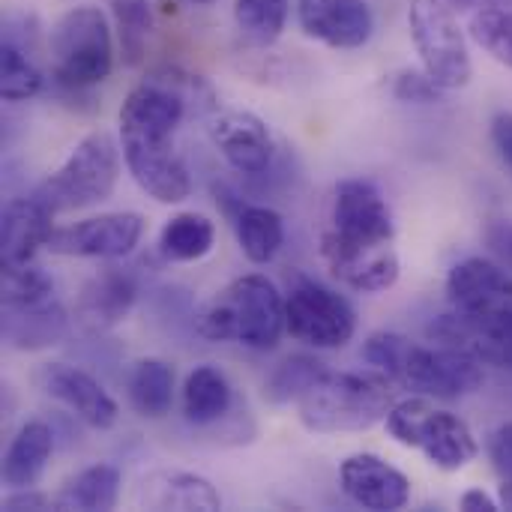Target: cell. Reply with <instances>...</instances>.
Returning <instances> with one entry per match:
<instances>
[{
	"label": "cell",
	"instance_id": "obj_1",
	"mask_svg": "<svg viewBox=\"0 0 512 512\" xmlns=\"http://www.w3.org/2000/svg\"><path fill=\"white\" fill-rule=\"evenodd\" d=\"M195 102L213 105V93L198 75L177 66L153 69L123 99L120 144L126 168L159 204H180L192 195V177L174 147V132Z\"/></svg>",
	"mask_w": 512,
	"mask_h": 512
},
{
	"label": "cell",
	"instance_id": "obj_2",
	"mask_svg": "<svg viewBox=\"0 0 512 512\" xmlns=\"http://www.w3.org/2000/svg\"><path fill=\"white\" fill-rule=\"evenodd\" d=\"M393 240V210L378 186L342 180L333 192L330 228L321 234V258L330 273L360 294L393 288L402 273Z\"/></svg>",
	"mask_w": 512,
	"mask_h": 512
},
{
	"label": "cell",
	"instance_id": "obj_3",
	"mask_svg": "<svg viewBox=\"0 0 512 512\" xmlns=\"http://www.w3.org/2000/svg\"><path fill=\"white\" fill-rule=\"evenodd\" d=\"M363 360L393 384L432 399H462L486 381L477 357L447 345L426 348L399 333H372L363 345Z\"/></svg>",
	"mask_w": 512,
	"mask_h": 512
},
{
	"label": "cell",
	"instance_id": "obj_4",
	"mask_svg": "<svg viewBox=\"0 0 512 512\" xmlns=\"http://www.w3.org/2000/svg\"><path fill=\"white\" fill-rule=\"evenodd\" d=\"M195 327L210 342H237L252 351H270L285 333V297L267 276L249 273L210 297L201 306Z\"/></svg>",
	"mask_w": 512,
	"mask_h": 512
},
{
	"label": "cell",
	"instance_id": "obj_5",
	"mask_svg": "<svg viewBox=\"0 0 512 512\" xmlns=\"http://www.w3.org/2000/svg\"><path fill=\"white\" fill-rule=\"evenodd\" d=\"M396 405L393 381L363 372H324L297 402L300 423L318 435L366 432L387 420Z\"/></svg>",
	"mask_w": 512,
	"mask_h": 512
},
{
	"label": "cell",
	"instance_id": "obj_6",
	"mask_svg": "<svg viewBox=\"0 0 512 512\" xmlns=\"http://www.w3.org/2000/svg\"><path fill=\"white\" fill-rule=\"evenodd\" d=\"M51 78L66 93H84L102 84L114 69V33L99 6H75L63 12L48 36Z\"/></svg>",
	"mask_w": 512,
	"mask_h": 512
},
{
	"label": "cell",
	"instance_id": "obj_7",
	"mask_svg": "<svg viewBox=\"0 0 512 512\" xmlns=\"http://www.w3.org/2000/svg\"><path fill=\"white\" fill-rule=\"evenodd\" d=\"M447 300L495 342V366L512 369V273L489 258H465L447 276Z\"/></svg>",
	"mask_w": 512,
	"mask_h": 512
},
{
	"label": "cell",
	"instance_id": "obj_8",
	"mask_svg": "<svg viewBox=\"0 0 512 512\" xmlns=\"http://www.w3.org/2000/svg\"><path fill=\"white\" fill-rule=\"evenodd\" d=\"M117 177L120 147L108 129H96L72 147L66 162L48 174L33 195L42 198L54 213L84 210L111 198Z\"/></svg>",
	"mask_w": 512,
	"mask_h": 512
},
{
	"label": "cell",
	"instance_id": "obj_9",
	"mask_svg": "<svg viewBox=\"0 0 512 512\" xmlns=\"http://www.w3.org/2000/svg\"><path fill=\"white\" fill-rule=\"evenodd\" d=\"M384 423L399 444L420 450L438 471H462L480 453L471 426L462 417L429 405L426 399L396 402Z\"/></svg>",
	"mask_w": 512,
	"mask_h": 512
},
{
	"label": "cell",
	"instance_id": "obj_10",
	"mask_svg": "<svg viewBox=\"0 0 512 512\" xmlns=\"http://www.w3.org/2000/svg\"><path fill=\"white\" fill-rule=\"evenodd\" d=\"M408 27L423 69L444 90L468 87L474 75L465 30L459 27L447 0H411Z\"/></svg>",
	"mask_w": 512,
	"mask_h": 512
},
{
	"label": "cell",
	"instance_id": "obj_11",
	"mask_svg": "<svg viewBox=\"0 0 512 512\" xmlns=\"http://www.w3.org/2000/svg\"><path fill=\"white\" fill-rule=\"evenodd\" d=\"M285 330L321 351L345 348L357 333V312L333 288L300 279L285 297Z\"/></svg>",
	"mask_w": 512,
	"mask_h": 512
},
{
	"label": "cell",
	"instance_id": "obj_12",
	"mask_svg": "<svg viewBox=\"0 0 512 512\" xmlns=\"http://www.w3.org/2000/svg\"><path fill=\"white\" fill-rule=\"evenodd\" d=\"M144 237V216L141 213H102L81 219L75 225L54 228L48 240V252L66 258H126Z\"/></svg>",
	"mask_w": 512,
	"mask_h": 512
},
{
	"label": "cell",
	"instance_id": "obj_13",
	"mask_svg": "<svg viewBox=\"0 0 512 512\" xmlns=\"http://www.w3.org/2000/svg\"><path fill=\"white\" fill-rule=\"evenodd\" d=\"M36 384L45 396L57 399L60 405H66L81 423H87L90 429H111L120 417L117 402L111 399V393L87 372L66 366V363H45L36 372Z\"/></svg>",
	"mask_w": 512,
	"mask_h": 512
},
{
	"label": "cell",
	"instance_id": "obj_14",
	"mask_svg": "<svg viewBox=\"0 0 512 512\" xmlns=\"http://www.w3.org/2000/svg\"><path fill=\"white\" fill-rule=\"evenodd\" d=\"M297 21L309 39L339 51L363 48L375 30L366 0H297Z\"/></svg>",
	"mask_w": 512,
	"mask_h": 512
},
{
	"label": "cell",
	"instance_id": "obj_15",
	"mask_svg": "<svg viewBox=\"0 0 512 512\" xmlns=\"http://www.w3.org/2000/svg\"><path fill=\"white\" fill-rule=\"evenodd\" d=\"M210 138L237 174L255 177L264 174L273 162V132L252 111H216L210 117Z\"/></svg>",
	"mask_w": 512,
	"mask_h": 512
},
{
	"label": "cell",
	"instance_id": "obj_16",
	"mask_svg": "<svg viewBox=\"0 0 512 512\" xmlns=\"http://www.w3.org/2000/svg\"><path fill=\"white\" fill-rule=\"evenodd\" d=\"M342 492L363 510L393 512L411 501V480L375 453L348 456L339 465Z\"/></svg>",
	"mask_w": 512,
	"mask_h": 512
},
{
	"label": "cell",
	"instance_id": "obj_17",
	"mask_svg": "<svg viewBox=\"0 0 512 512\" xmlns=\"http://www.w3.org/2000/svg\"><path fill=\"white\" fill-rule=\"evenodd\" d=\"M138 285L120 267H105L90 276L75 300V321L87 333H108L123 324L135 306Z\"/></svg>",
	"mask_w": 512,
	"mask_h": 512
},
{
	"label": "cell",
	"instance_id": "obj_18",
	"mask_svg": "<svg viewBox=\"0 0 512 512\" xmlns=\"http://www.w3.org/2000/svg\"><path fill=\"white\" fill-rule=\"evenodd\" d=\"M54 234V210L30 195V198H12L3 207L0 222V252L3 264H30L39 249L48 246Z\"/></svg>",
	"mask_w": 512,
	"mask_h": 512
},
{
	"label": "cell",
	"instance_id": "obj_19",
	"mask_svg": "<svg viewBox=\"0 0 512 512\" xmlns=\"http://www.w3.org/2000/svg\"><path fill=\"white\" fill-rule=\"evenodd\" d=\"M138 504L144 510L177 512H216L222 498L216 486L189 471H153L138 486Z\"/></svg>",
	"mask_w": 512,
	"mask_h": 512
},
{
	"label": "cell",
	"instance_id": "obj_20",
	"mask_svg": "<svg viewBox=\"0 0 512 512\" xmlns=\"http://www.w3.org/2000/svg\"><path fill=\"white\" fill-rule=\"evenodd\" d=\"M69 333V315L57 297L3 306V342L15 351H42Z\"/></svg>",
	"mask_w": 512,
	"mask_h": 512
},
{
	"label": "cell",
	"instance_id": "obj_21",
	"mask_svg": "<svg viewBox=\"0 0 512 512\" xmlns=\"http://www.w3.org/2000/svg\"><path fill=\"white\" fill-rule=\"evenodd\" d=\"M54 453V432L48 423L42 420H30L24 423L6 456H3V483L9 489H36V483L42 480L48 462Z\"/></svg>",
	"mask_w": 512,
	"mask_h": 512
},
{
	"label": "cell",
	"instance_id": "obj_22",
	"mask_svg": "<svg viewBox=\"0 0 512 512\" xmlns=\"http://www.w3.org/2000/svg\"><path fill=\"white\" fill-rule=\"evenodd\" d=\"M228 210H231V225H234V234H237L243 255L252 264H270L285 243L282 216L273 207L243 204V201H234Z\"/></svg>",
	"mask_w": 512,
	"mask_h": 512
},
{
	"label": "cell",
	"instance_id": "obj_23",
	"mask_svg": "<svg viewBox=\"0 0 512 512\" xmlns=\"http://www.w3.org/2000/svg\"><path fill=\"white\" fill-rule=\"evenodd\" d=\"M234 405V390L216 366H195L183 384V417L192 426H216L228 417Z\"/></svg>",
	"mask_w": 512,
	"mask_h": 512
},
{
	"label": "cell",
	"instance_id": "obj_24",
	"mask_svg": "<svg viewBox=\"0 0 512 512\" xmlns=\"http://www.w3.org/2000/svg\"><path fill=\"white\" fill-rule=\"evenodd\" d=\"M216 228L204 213H177L159 231V255L168 264H192L210 255Z\"/></svg>",
	"mask_w": 512,
	"mask_h": 512
},
{
	"label": "cell",
	"instance_id": "obj_25",
	"mask_svg": "<svg viewBox=\"0 0 512 512\" xmlns=\"http://www.w3.org/2000/svg\"><path fill=\"white\" fill-rule=\"evenodd\" d=\"M129 402L147 420H162L174 405V366L156 357H144L129 372Z\"/></svg>",
	"mask_w": 512,
	"mask_h": 512
},
{
	"label": "cell",
	"instance_id": "obj_26",
	"mask_svg": "<svg viewBox=\"0 0 512 512\" xmlns=\"http://www.w3.org/2000/svg\"><path fill=\"white\" fill-rule=\"evenodd\" d=\"M120 471L114 465H90L78 471L60 492V510H81V512H108L120 501Z\"/></svg>",
	"mask_w": 512,
	"mask_h": 512
},
{
	"label": "cell",
	"instance_id": "obj_27",
	"mask_svg": "<svg viewBox=\"0 0 512 512\" xmlns=\"http://www.w3.org/2000/svg\"><path fill=\"white\" fill-rule=\"evenodd\" d=\"M117 30V48L123 66H141L147 57V42L153 33L150 0H105Z\"/></svg>",
	"mask_w": 512,
	"mask_h": 512
},
{
	"label": "cell",
	"instance_id": "obj_28",
	"mask_svg": "<svg viewBox=\"0 0 512 512\" xmlns=\"http://www.w3.org/2000/svg\"><path fill=\"white\" fill-rule=\"evenodd\" d=\"M291 0H234V24L252 45H273L288 24Z\"/></svg>",
	"mask_w": 512,
	"mask_h": 512
},
{
	"label": "cell",
	"instance_id": "obj_29",
	"mask_svg": "<svg viewBox=\"0 0 512 512\" xmlns=\"http://www.w3.org/2000/svg\"><path fill=\"white\" fill-rule=\"evenodd\" d=\"M45 87V75L36 66L33 54L3 42L0 48V93L6 102H27L33 96H39Z\"/></svg>",
	"mask_w": 512,
	"mask_h": 512
},
{
	"label": "cell",
	"instance_id": "obj_30",
	"mask_svg": "<svg viewBox=\"0 0 512 512\" xmlns=\"http://www.w3.org/2000/svg\"><path fill=\"white\" fill-rule=\"evenodd\" d=\"M324 372H327V366H324L321 360H315V357H309V354H294V357L282 360V363L270 372V378H267V384H264V396H267V402H273V405L300 402V396H303Z\"/></svg>",
	"mask_w": 512,
	"mask_h": 512
},
{
	"label": "cell",
	"instance_id": "obj_31",
	"mask_svg": "<svg viewBox=\"0 0 512 512\" xmlns=\"http://www.w3.org/2000/svg\"><path fill=\"white\" fill-rule=\"evenodd\" d=\"M474 42L486 48L498 63L512 69V9L504 6H480L468 24Z\"/></svg>",
	"mask_w": 512,
	"mask_h": 512
},
{
	"label": "cell",
	"instance_id": "obj_32",
	"mask_svg": "<svg viewBox=\"0 0 512 512\" xmlns=\"http://www.w3.org/2000/svg\"><path fill=\"white\" fill-rule=\"evenodd\" d=\"M57 297L54 282L45 270L30 264H3V306H21V303H39Z\"/></svg>",
	"mask_w": 512,
	"mask_h": 512
},
{
	"label": "cell",
	"instance_id": "obj_33",
	"mask_svg": "<svg viewBox=\"0 0 512 512\" xmlns=\"http://www.w3.org/2000/svg\"><path fill=\"white\" fill-rule=\"evenodd\" d=\"M441 93H444V87L435 84V81L429 78L426 69H405V72H399L396 81H393V96H396L399 102L432 105V102L441 99Z\"/></svg>",
	"mask_w": 512,
	"mask_h": 512
},
{
	"label": "cell",
	"instance_id": "obj_34",
	"mask_svg": "<svg viewBox=\"0 0 512 512\" xmlns=\"http://www.w3.org/2000/svg\"><path fill=\"white\" fill-rule=\"evenodd\" d=\"M489 459L501 480H512V420L489 435Z\"/></svg>",
	"mask_w": 512,
	"mask_h": 512
},
{
	"label": "cell",
	"instance_id": "obj_35",
	"mask_svg": "<svg viewBox=\"0 0 512 512\" xmlns=\"http://www.w3.org/2000/svg\"><path fill=\"white\" fill-rule=\"evenodd\" d=\"M3 510H60V501H57V495H45L36 489H12V495L3 498Z\"/></svg>",
	"mask_w": 512,
	"mask_h": 512
},
{
	"label": "cell",
	"instance_id": "obj_36",
	"mask_svg": "<svg viewBox=\"0 0 512 512\" xmlns=\"http://www.w3.org/2000/svg\"><path fill=\"white\" fill-rule=\"evenodd\" d=\"M492 144L512 180V111H501L492 117Z\"/></svg>",
	"mask_w": 512,
	"mask_h": 512
},
{
	"label": "cell",
	"instance_id": "obj_37",
	"mask_svg": "<svg viewBox=\"0 0 512 512\" xmlns=\"http://www.w3.org/2000/svg\"><path fill=\"white\" fill-rule=\"evenodd\" d=\"M459 507L465 512H498L501 510V504L492 498V495H486L483 489H471V492H465L462 495V501H459Z\"/></svg>",
	"mask_w": 512,
	"mask_h": 512
},
{
	"label": "cell",
	"instance_id": "obj_38",
	"mask_svg": "<svg viewBox=\"0 0 512 512\" xmlns=\"http://www.w3.org/2000/svg\"><path fill=\"white\" fill-rule=\"evenodd\" d=\"M492 246L507 258V264L512 267V225H498L492 231Z\"/></svg>",
	"mask_w": 512,
	"mask_h": 512
},
{
	"label": "cell",
	"instance_id": "obj_39",
	"mask_svg": "<svg viewBox=\"0 0 512 512\" xmlns=\"http://www.w3.org/2000/svg\"><path fill=\"white\" fill-rule=\"evenodd\" d=\"M501 507H504V510H512V480H504V483H501Z\"/></svg>",
	"mask_w": 512,
	"mask_h": 512
},
{
	"label": "cell",
	"instance_id": "obj_40",
	"mask_svg": "<svg viewBox=\"0 0 512 512\" xmlns=\"http://www.w3.org/2000/svg\"><path fill=\"white\" fill-rule=\"evenodd\" d=\"M453 9H471V6H477V3H483V0H447Z\"/></svg>",
	"mask_w": 512,
	"mask_h": 512
},
{
	"label": "cell",
	"instance_id": "obj_41",
	"mask_svg": "<svg viewBox=\"0 0 512 512\" xmlns=\"http://www.w3.org/2000/svg\"><path fill=\"white\" fill-rule=\"evenodd\" d=\"M189 3H198V6H210V3H216V0H189Z\"/></svg>",
	"mask_w": 512,
	"mask_h": 512
}]
</instances>
